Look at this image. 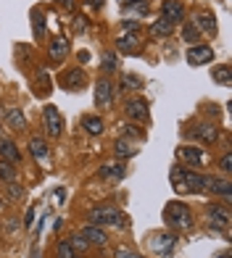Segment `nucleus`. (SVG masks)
<instances>
[{"mask_svg": "<svg viewBox=\"0 0 232 258\" xmlns=\"http://www.w3.org/2000/svg\"><path fill=\"white\" fill-rule=\"evenodd\" d=\"M171 184H174V190L182 192V195L203 192L206 177H201L198 171H188V169H182V166H171Z\"/></svg>", "mask_w": 232, "mask_h": 258, "instance_id": "f257e3e1", "label": "nucleus"}, {"mask_svg": "<svg viewBox=\"0 0 232 258\" xmlns=\"http://www.w3.org/2000/svg\"><path fill=\"white\" fill-rule=\"evenodd\" d=\"M164 221H166V227L171 229H190L193 227V211L180 203V201H174L164 208Z\"/></svg>", "mask_w": 232, "mask_h": 258, "instance_id": "f03ea898", "label": "nucleus"}, {"mask_svg": "<svg viewBox=\"0 0 232 258\" xmlns=\"http://www.w3.org/2000/svg\"><path fill=\"white\" fill-rule=\"evenodd\" d=\"M90 224L103 227V229H106V227H122L124 216H122V211L113 208V206H100V208L90 211Z\"/></svg>", "mask_w": 232, "mask_h": 258, "instance_id": "7ed1b4c3", "label": "nucleus"}, {"mask_svg": "<svg viewBox=\"0 0 232 258\" xmlns=\"http://www.w3.org/2000/svg\"><path fill=\"white\" fill-rule=\"evenodd\" d=\"M58 85H61L64 90L79 92V90H85V87H87V74H85L79 66H74V69H66V72L58 74Z\"/></svg>", "mask_w": 232, "mask_h": 258, "instance_id": "20e7f679", "label": "nucleus"}, {"mask_svg": "<svg viewBox=\"0 0 232 258\" xmlns=\"http://www.w3.org/2000/svg\"><path fill=\"white\" fill-rule=\"evenodd\" d=\"M42 121H45V129H48L50 137H61V132H64V116H61V111H58L55 105H45Z\"/></svg>", "mask_w": 232, "mask_h": 258, "instance_id": "39448f33", "label": "nucleus"}, {"mask_svg": "<svg viewBox=\"0 0 232 258\" xmlns=\"http://www.w3.org/2000/svg\"><path fill=\"white\" fill-rule=\"evenodd\" d=\"M124 111H127V116H130L132 121H148V119H150V105H148L145 98H132V100H127Z\"/></svg>", "mask_w": 232, "mask_h": 258, "instance_id": "423d86ee", "label": "nucleus"}, {"mask_svg": "<svg viewBox=\"0 0 232 258\" xmlns=\"http://www.w3.org/2000/svg\"><path fill=\"white\" fill-rule=\"evenodd\" d=\"M177 158H180V163H185V166H193V169H201L203 163H206L203 153H201L195 145H180V148H177Z\"/></svg>", "mask_w": 232, "mask_h": 258, "instance_id": "0eeeda50", "label": "nucleus"}, {"mask_svg": "<svg viewBox=\"0 0 232 258\" xmlns=\"http://www.w3.org/2000/svg\"><path fill=\"white\" fill-rule=\"evenodd\" d=\"M190 24H193L195 29H198V32H206V34H216V16L211 14V11H195Z\"/></svg>", "mask_w": 232, "mask_h": 258, "instance_id": "6e6552de", "label": "nucleus"}, {"mask_svg": "<svg viewBox=\"0 0 232 258\" xmlns=\"http://www.w3.org/2000/svg\"><path fill=\"white\" fill-rule=\"evenodd\" d=\"M208 61H214V48H208V45H190V50H188L190 66H203Z\"/></svg>", "mask_w": 232, "mask_h": 258, "instance_id": "1a4fd4ad", "label": "nucleus"}, {"mask_svg": "<svg viewBox=\"0 0 232 258\" xmlns=\"http://www.w3.org/2000/svg\"><path fill=\"white\" fill-rule=\"evenodd\" d=\"M113 103V85L108 79H100L95 85V105L98 108H108Z\"/></svg>", "mask_w": 232, "mask_h": 258, "instance_id": "9d476101", "label": "nucleus"}, {"mask_svg": "<svg viewBox=\"0 0 232 258\" xmlns=\"http://www.w3.org/2000/svg\"><path fill=\"white\" fill-rule=\"evenodd\" d=\"M161 16L169 19L171 24H180L185 19V8H182L180 0H164V3H161Z\"/></svg>", "mask_w": 232, "mask_h": 258, "instance_id": "9b49d317", "label": "nucleus"}, {"mask_svg": "<svg viewBox=\"0 0 232 258\" xmlns=\"http://www.w3.org/2000/svg\"><path fill=\"white\" fill-rule=\"evenodd\" d=\"M214 192V195H222V198H229L232 195V184L229 179H219V177H206V187L203 192Z\"/></svg>", "mask_w": 232, "mask_h": 258, "instance_id": "f8f14e48", "label": "nucleus"}, {"mask_svg": "<svg viewBox=\"0 0 232 258\" xmlns=\"http://www.w3.org/2000/svg\"><path fill=\"white\" fill-rule=\"evenodd\" d=\"M116 50L119 53H140V40H137L135 32H124L119 40H116Z\"/></svg>", "mask_w": 232, "mask_h": 258, "instance_id": "ddd939ff", "label": "nucleus"}, {"mask_svg": "<svg viewBox=\"0 0 232 258\" xmlns=\"http://www.w3.org/2000/svg\"><path fill=\"white\" fill-rule=\"evenodd\" d=\"M208 221L216 227V229H227L229 227V211L222 208V206H208Z\"/></svg>", "mask_w": 232, "mask_h": 258, "instance_id": "4468645a", "label": "nucleus"}, {"mask_svg": "<svg viewBox=\"0 0 232 258\" xmlns=\"http://www.w3.org/2000/svg\"><path fill=\"white\" fill-rule=\"evenodd\" d=\"M3 121L11 126V129H19V132H24V126H27V116L21 108H6L3 111Z\"/></svg>", "mask_w": 232, "mask_h": 258, "instance_id": "2eb2a0df", "label": "nucleus"}, {"mask_svg": "<svg viewBox=\"0 0 232 258\" xmlns=\"http://www.w3.org/2000/svg\"><path fill=\"white\" fill-rule=\"evenodd\" d=\"M98 174H100V179H106V182H122L127 177L122 163H103Z\"/></svg>", "mask_w": 232, "mask_h": 258, "instance_id": "dca6fc26", "label": "nucleus"}, {"mask_svg": "<svg viewBox=\"0 0 232 258\" xmlns=\"http://www.w3.org/2000/svg\"><path fill=\"white\" fill-rule=\"evenodd\" d=\"M0 158H3V161H11V163H19L21 153H19V148H16L14 140L0 137Z\"/></svg>", "mask_w": 232, "mask_h": 258, "instance_id": "f3484780", "label": "nucleus"}, {"mask_svg": "<svg viewBox=\"0 0 232 258\" xmlns=\"http://www.w3.org/2000/svg\"><path fill=\"white\" fill-rule=\"evenodd\" d=\"M193 137L201 140V143H208V145H211V143H216L219 132H216L214 124H206V121H203V124H198V126L193 129Z\"/></svg>", "mask_w": 232, "mask_h": 258, "instance_id": "a211bd4d", "label": "nucleus"}, {"mask_svg": "<svg viewBox=\"0 0 232 258\" xmlns=\"http://www.w3.org/2000/svg\"><path fill=\"white\" fill-rule=\"evenodd\" d=\"M29 153H32V158L37 161V163H45L48 161V145H45V140L42 137H32L29 140Z\"/></svg>", "mask_w": 232, "mask_h": 258, "instance_id": "6ab92c4d", "label": "nucleus"}, {"mask_svg": "<svg viewBox=\"0 0 232 258\" xmlns=\"http://www.w3.org/2000/svg\"><path fill=\"white\" fill-rule=\"evenodd\" d=\"M82 234H85V240H87L90 245H106V240H108L106 229H103V227H95V224L85 227V229H82Z\"/></svg>", "mask_w": 232, "mask_h": 258, "instance_id": "aec40b11", "label": "nucleus"}, {"mask_svg": "<svg viewBox=\"0 0 232 258\" xmlns=\"http://www.w3.org/2000/svg\"><path fill=\"white\" fill-rule=\"evenodd\" d=\"M69 53V40L66 37H55L50 42V48H48V55H50V61H64Z\"/></svg>", "mask_w": 232, "mask_h": 258, "instance_id": "412c9836", "label": "nucleus"}, {"mask_svg": "<svg viewBox=\"0 0 232 258\" xmlns=\"http://www.w3.org/2000/svg\"><path fill=\"white\" fill-rule=\"evenodd\" d=\"M174 27H177V24H171L169 19L161 16V19H156L153 24H150V34H156V37H166V34L174 32Z\"/></svg>", "mask_w": 232, "mask_h": 258, "instance_id": "4be33fe9", "label": "nucleus"}, {"mask_svg": "<svg viewBox=\"0 0 232 258\" xmlns=\"http://www.w3.org/2000/svg\"><path fill=\"white\" fill-rule=\"evenodd\" d=\"M116 69H119V58H116V53H103V58H100V72H103V74H113Z\"/></svg>", "mask_w": 232, "mask_h": 258, "instance_id": "5701e85b", "label": "nucleus"}, {"mask_svg": "<svg viewBox=\"0 0 232 258\" xmlns=\"http://www.w3.org/2000/svg\"><path fill=\"white\" fill-rule=\"evenodd\" d=\"M82 126H85V132H90L92 137H98L103 132V119H98V116H85Z\"/></svg>", "mask_w": 232, "mask_h": 258, "instance_id": "b1692460", "label": "nucleus"}, {"mask_svg": "<svg viewBox=\"0 0 232 258\" xmlns=\"http://www.w3.org/2000/svg\"><path fill=\"white\" fill-rule=\"evenodd\" d=\"M16 177H19V171H16L14 163L0 158V179H3V182H16Z\"/></svg>", "mask_w": 232, "mask_h": 258, "instance_id": "393cba45", "label": "nucleus"}, {"mask_svg": "<svg viewBox=\"0 0 232 258\" xmlns=\"http://www.w3.org/2000/svg\"><path fill=\"white\" fill-rule=\"evenodd\" d=\"M211 77H214V82H219V85H229V79H232V69H229L227 63H222V66H214Z\"/></svg>", "mask_w": 232, "mask_h": 258, "instance_id": "a878e982", "label": "nucleus"}, {"mask_svg": "<svg viewBox=\"0 0 232 258\" xmlns=\"http://www.w3.org/2000/svg\"><path fill=\"white\" fill-rule=\"evenodd\" d=\"M55 258H77V250L69 245V240H61L55 245Z\"/></svg>", "mask_w": 232, "mask_h": 258, "instance_id": "bb28decb", "label": "nucleus"}, {"mask_svg": "<svg viewBox=\"0 0 232 258\" xmlns=\"http://www.w3.org/2000/svg\"><path fill=\"white\" fill-rule=\"evenodd\" d=\"M135 153H137V150L127 143V140H116V156H119V158H132Z\"/></svg>", "mask_w": 232, "mask_h": 258, "instance_id": "cd10ccee", "label": "nucleus"}, {"mask_svg": "<svg viewBox=\"0 0 232 258\" xmlns=\"http://www.w3.org/2000/svg\"><path fill=\"white\" fill-rule=\"evenodd\" d=\"M171 248H174V234H164V240L158 242V255L161 258H169L171 255Z\"/></svg>", "mask_w": 232, "mask_h": 258, "instance_id": "c85d7f7f", "label": "nucleus"}, {"mask_svg": "<svg viewBox=\"0 0 232 258\" xmlns=\"http://www.w3.org/2000/svg\"><path fill=\"white\" fill-rule=\"evenodd\" d=\"M69 245L77 250V253H82V250H87L90 248V242L85 240V234L82 232H77V234H72V240H69Z\"/></svg>", "mask_w": 232, "mask_h": 258, "instance_id": "c756f323", "label": "nucleus"}, {"mask_svg": "<svg viewBox=\"0 0 232 258\" xmlns=\"http://www.w3.org/2000/svg\"><path fill=\"white\" fill-rule=\"evenodd\" d=\"M182 37H185V42H188V45H195V42L201 40V32L195 29L193 24H185V32H182Z\"/></svg>", "mask_w": 232, "mask_h": 258, "instance_id": "7c9ffc66", "label": "nucleus"}, {"mask_svg": "<svg viewBox=\"0 0 232 258\" xmlns=\"http://www.w3.org/2000/svg\"><path fill=\"white\" fill-rule=\"evenodd\" d=\"M140 85H143V82L137 79V77H130V74H127V77L122 79V87H124V90H137Z\"/></svg>", "mask_w": 232, "mask_h": 258, "instance_id": "2f4dec72", "label": "nucleus"}, {"mask_svg": "<svg viewBox=\"0 0 232 258\" xmlns=\"http://www.w3.org/2000/svg\"><path fill=\"white\" fill-rule=\"evenodd\" d=\"M32 19H34V34L42 37V16H40V11H32Z\"/></svg>", "mask_w": 232, "mask_h": 258, "instance_id": "473e14b6", "label": "nucleus"}, {"mask_svg": "<svg viewBox=\"0 0 232 258\" xmlns=\"http://www.w3.org/2000/svg\"><path fill=\"white\" fill-rule=\"evenodd\" d=\"M219 166H222V171H224V174H229V171H232V156H229V153H224V156H222V161H219Z\"/></svg>", "mask_w": 232, "mask_h": 258, "instance_id": "72a5a7b5", "label": "nucleus"}, {"mask_svg": "<svg viewBox=\"0 0 232 258\" xmlns=\"http://www.w3.org/2000/svg\"><path fill=\"white\" fill-rule=\"evenodd\" d=\"M116 258H143V255H137L135 250H127V248H119V250H116Z\"/></svg>", "mask_w": 232, "mask_h": 258, "instance_id": "f704fd0d", "label": "nucleus"}, {"mask_svg": "<svg viewBox=\"0 0 232 258\" xmlns=\"http://www.w3.org/2000/svg\"><path fill=\"white\" fill-rule=\"evenodd\" d=\"M21 192H24V190H21L19 184H14V182H11V198H14V201H16V198H21Z\"/></svg>", "mask_w": 232, "mask_h": 258, "instance_id": "c9c22d12", "label": "nucleus"}, {"mask_svg": "<svg viewBox=\"0 0 232 258\" xmlns=\"http://www.w3.org/2000/svg\"><path fill=\"white\" fill-rule=\"evenodd\" d=\"M122 27H124V32H135V29H137V24H135V21H124Z\"/></svg>", "mask_w": 232, "mask_h": 258, "instance_id": "e433bc0d", "label": "nucleus"}, {"mask_svg": "<svg viewBox=\"0 0 232 258\" xmlns=\"http://www.w3.org/2000/svg\"><path fill=\"white\" fill-rule=\"evenodd\" d=\"M55 3H58V6H64V8H72V6H74V0H55Z\"/></svg>", "mask_w": 232, "mask_h": 258, "instance_id": "4c0bfd02", "label": "nucleus"}, {"mask_svg": "<svg viewBox=\"0 0 232 258\" xmlns=\"http://www.w3.org/2000/svg\"><path fill=\"white\" fill-rule=\"evenodd\" d=\"M148 0H130V6H137V8H145Z\"/></svg>", "mask_w": 232, "mask_h": 258, "instance_id": "58836bf2", "label": "nucleus"}, {"mask_svg": "<svg viewBox=\"0 0 232 258\" xmlns=\"http://www.w3.org/2000/svg\"><path fill=\"white\" fill-rule=\"evenodd\" d=\"M85 24H87L85 19H77V32H85Z\"/></svg>", "mask_w": 232, "mask_h": 258, "instance_id": "ea45409f", "label": "nucleus"}, {"mask_svg": "<svg viewBox=\"0 0 232 258\" xmlns=\"http://www.w3.org/2000/svg\"><path fill=\"white\" fill-rule=\"evenodd\" d=\"M29 258H40V248H37V245H34V248H32V253H29Z\"/></svg>", "mask_w": 232, "mask_h": 258, "instance_id": "a19ab883", "label": "nucleus"}, {"mask_svg": "<svg viewBox=\"0 0 232 258\" xmlns=\"http://www.w3.org/2000/svg\"><path fill=\"white\" fill-rule=\"evenodd\" d=\"M32 219H34V208H29V214H27V227L32 224Z\"/></svg>", "mask_w": 232, "mask_h": 258, "instance_id": "79ce46f5", "label": "nucleus"}, {"mask_svg": "<svg viewBox=\"0 0 232 258\" xmlns=\"http://www.w3.org/2000/svg\"><path fill=\"white\" fill-rule=\"evenodd\" d=\"M90 3H92V6H95V8H98V6L103 3V0H90Z\"/></svg>", "mask_w": 232, "mask_h": 258, "instance_id": "37998d69", "label": "nucleus"}, {"mask_svg": "<svg viewBox=\"0 0 232 258\" xmlns=\"http://www.w3.org/2000/svg\"><path fill=\"white\" fill-rule=\"evenodd\" d=\"M219 258H229V255H227V253H224V255H219Z\"/></svg>", "mask_w": 232, "mask_h": 258, "instance_id": "c03bdc74", "label": "nucleus"}]
</instances>
